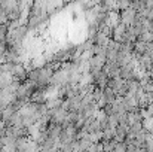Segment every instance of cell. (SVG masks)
I'll list each match as a JSON object with an SVG mask.
<instances>
[{
	"label": "cell",
	"mask_w": 153,
	"mask_h": 152,
	"mask_svg": "<svg viewBox=\"0 0 153 152\" xmlns=\"http://www.w3.org/2000/svg\"><path fill=\"white\" fill-rule=\"evenodd\" d=\"M135 16H137V10H135L134 7H128V9H125V10H120V21L125 22L128 27L134 24Z\"/></svg>",
	"instance_id": "6da1fadb"
},
{
	"label": "cell",
	"mask_w": 153,
	"mask_h": 152,
	"mask_svg": "<svg viewBox=\"0 0 153 152\" xmlns=\"http://www.w3.org/2000/svg\"><path fill=\"white\" fill-rule=\"evenodd\" d=\"M12 75L15 79H19V81H25L27 79V75H28V69L22 64V63H15L13 69H12Z\"/></svg>",
	"instance_id": "7a4b0ae2"
},
{
	"label": "cell",
	"mask_w": 153,
	"mask_h": 152,
	"mask_svg": "<svg viewBox=\"0 0 153 152\" xmlns=\"http://www.w3.org/2000/svg\"><path fill=\"white\" fill-rule=\"evenodd\" d=\"M146 51H147V42H144L141 39H137L134 42V52L135 54L143 55V54H146Z\"/></svg>",
	"instance_id": "3957f363"
},
{
	"label": "cell",
	"mask_w": 153,
	"mask_h": 152,
	"mask_svg": "<svg viewBox=\"0 0 153 152\" xmlns=\"http://www.w3.org/2000/svg\"><path fill=\"white\" fill-rule=\"evenodd\" d=\"M7 34H9V22L7 24H0V42H7Z\"/></svg>",
	"instance_id": "277c9868"
},
{
	"label": "cell",
	"mask_w": 153,
	"mask_h": 152,
	"mask_svg": "<svg viewBox=\"0 0 153 152\" xmlns=\"http://www.w3.org/2000/svg\"><path fill=\"white\" fill-rule=\"evenodd\" d=\"M132 6V0H116V10H125Z\"/></svg>",
	"instance_id": "5b68a950"
},
{
	"label": "cell",
	"mask_w": 153,
	"mask_h": 152,
	"mask_svg": "<svg viewBox=\"0 0 153 152\" xmlns=\"http://www.w3.org/2000/svg\"><path fill=\"white\" fill-rule=\"evenodd\" d=\"M1 118H3V109H0V121H1Z\"/></svg>",
	"instance_id": "8992f818"
}]
</instances>
